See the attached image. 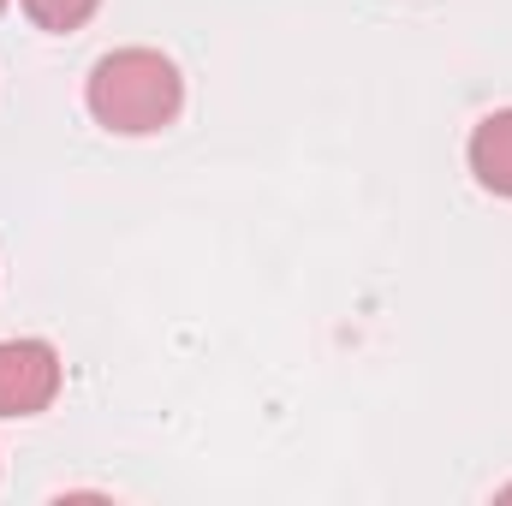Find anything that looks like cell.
Wrapping results in <instances>:
<instances>
[{
	"mask_svg": "<svg viewBox=\"0 0 512 506\" xmlns=\"http://www.w3.org/2000/svg\"><path fill=\"white\" fill-rule=\"evenodd\" d=\"M84 108L114 137H155V131H167L179 120L185 78L161 48H114L90 66Z\"/></svg>",
	"mask_w": 512,
	"mask_h": 506,
	"instance_id": "6da1fadb",
	"label": "cell"
},
{
	"mask_svg": "<svg viewBox=\"0 0 512 506\" xmlns=\"http://www.w3.org/2000/svg\"><path fill=\"white\" fill-rule=\"evenodd\" d=\"M66 364L48 340H0V417H42L60 399Z\"/></svg>",
	"mask_w": 512,
	"mask_h": 506,
	"instance_id": "7a4b0ae2",
	"label": "cell"
},
{
	"mask_svg": "<svg viewBox=\"0 0 512 506\" xmlns=\"http://www.w3.org/2000/svg\"><path fill=\"white\" fill-rule=\"evenodd\" d=\"M465 161H471V173H477L483 191L512 197V108L489 114V120H477L471 143H465Z\"/></svg>",
	"mask_w": 512,
	"mask_h": 506,
	"instance_id": "3957f363",
	"label": "cell"
},
{
	"mask_svg": "<svg viewBox=\"0 0 512 506\" xmlns=\"http://www.w3.org/2000/svg\"><path fill=\"white\" fill-rule=\"evenodd\" d=\"M102 0H24V18L48 36H66V30H84L96 18Z\"/></svg>",
	"mask_w": 512,
	"mask_h": 506,
	"instance_id": "277c9868",
	"label": "cell"
},
{
	"mask_svg": "<svg viewBox=\"0 0 512 506\" xmlns=\"http://www.w3.org/2000/svg\"><path fill=\"white\" fill-rule=\"evenodd\" d=\"M501 501H512V483H507V489H501Z\"/></svg>",
	"mask_w": 512,
	"mask_h": 506,
	"instance_id": "5b68a950",
	"label": "cell"
},
{
	"mask_svg": "<svg viewBox=\"0 0 512 506\" xmlns=\"http://www.w3.org/2000/svg\"><path fill=\"white\" fill-rule=\"evenodd\" d=\"M0 12H6V0H0Z\"/></svg>",
	"mask_w": 512,
	"mask_h": 506,
	"instance_id": "8992f818",
	"label": "cell"
}]
</instances>
